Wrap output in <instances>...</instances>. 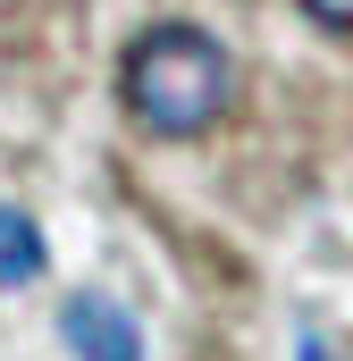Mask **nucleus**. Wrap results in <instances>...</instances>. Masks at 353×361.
Listing matches in <instances>:
<instances>
[{"label":"nucleus","instance_id":"f257e3e1","mask_svg":"<svg viewBox=\"0 0 353 361\" xmlns=\"http://www.w3.org/2000/svg\"><path fill=\"white\" fill-rule=\"evenodd\" d=\"M227 92H236V68H227V51L202 25H152L126 51V109L152 135H202V126H219Z\"/></svg>","mask_w":353,"mask_h":361},{"label":"nucleus","instance_id":"f03ea898","mask_svg":"<svg viewBox=\"0 0 353 361\" xmlns=\"http://www.w3.org/2000/svg\"><path fill=\"white\" fill-rule=\"evenodd\" d=\"M59 336H68V353H76V361H143V328H135L109 294H68Z\"/></svg>","mask_w":353,"mask_h":361},{"label":"nucleus","instance_id":"7ed1b4c3","mask_svg":"<svg viewBox=\"0 0 353 361\" xmlns=\"http://www.w3.org/2000/svg\"><path fill=\"white\" fill-rule=\"evenodd\" d=\"M34 277H42V235L25 210L0 202V286H34Z\"/></svg>","mask_w":353,"mask_h":361},{"label":"nucleus","instance_id":"20e7f679","mask_svg":"<svg viewBox=\"0 0 353 361\" xmlns=\"http://www.w3.org/2000/svg\"><path fill=\"white\" fill-rule=\"evenodd\" d=\"M303 17H320V25H337V34H353V0H303Z\"/></svg>","mask_w":353,"mask_h":361}]
</instances>
